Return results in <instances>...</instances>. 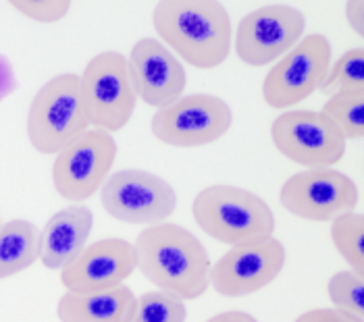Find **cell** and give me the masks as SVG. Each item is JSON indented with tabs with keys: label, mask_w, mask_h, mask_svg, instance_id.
I'll list each match as a JSON object with an SVG mask.
<instances>
[{
	"label": "cell",
	"mask_w": 364,
	"mask_h": 322,
	"mask_svg": "<svg viewBox=\"0 0 364 322\" xmlns=\"http://www.w3.org/2000/svg\"><path fill=\"white\" fill-rule=\"evenodd\" d=\"M138 270L159 287L183 301H194L210 289V256L192 231L175 222L146 227L134 243Z\"/></svg>",
	"instance_id": "6da1fadb"
},
{
	"label": "cell",
	"mask_w": 364,
	"mask_h": 322,
	"mask_svg": "<svg viewBox=\"0 0 364 322\" xmlns=\"http://www.w3.org/2000/svg\"><path fill=\"white\" fill-rule=\"evenodd\" d=\"M163 44L194 69L221 67L233 50L231 17L215 0H163L152 11Z\"/></svg>",
	"instance_id": "7a4b0ae2"
},
{
	"label": "cell",
	"mask_w": 364,
	"mask_h": 322,
	"mask_svg": "<svg viewBox=\"0 0 364 322\" xmlns=\"http://www.w3.org/2000/svg\"><path fill=\"white\" fill-rule=\"evenodd\" d=\"M192 215L202 233L227 245L271 237L275 233L271 206L254 191L240 186L219 183L198 191Z\"/></svg>",
	"instance_id": "3957f363"
},
{
	"label": "cell",
	"mask_w": 364,
	"mask_h": 322,
	"mask_svg": "<svg viewBox=\"0 0 364 322\" xmlns=\"http://www.w3.org/2000/svg\"><path fill=\"white\" fill-rule=\"evenodd\" d=\"M87 129L77 73H58L36 92L28 110V139L38 154L56 156Z\"/></svg>",
	"instance_id": "277c9868"
},
{
	"label": "cell",
	"mask_w": 364,
	"mask_h": 322,
	"mask_svg": "<svg viewBox=\"0 0 364 322\" xmlns=\"http://www.w3.org/2000/svg\"><path fill=\"white\" fill-rule=\"evenodd\" d=\"M80 81L92 129H102L112 135L127 127L136 112L138 98L129 81L127 58L123 54L114 50L94 54L87 60Z\"/></svg>",
	"instance_id": "5b68a950"
},
{
	"label": "cell",
	"mask_w": 364,
	"mask_h": 322,
	"mask_svg": "<svg viewBox=\"0 0 364 322\" xmlns=\"http://www.w3.org/2000/svg\"><path fill=\"white\" fill-rule=\"evenodd\" d=\"M105 213L127 225L152 227L167 222L177 210V193L163 177L141 171L121 168L109 175L100 188Z\"/></svg>",
	"instance_id": "8992f818"
},
{
	"label": "cell",
	"mask_w": 364,
	"mask_h": 322,
	"mask_svg": "<svg viewBox=\"0 0 364 322\" xmlns=\"http://www.w3.org/2000/svg\"><path fill=\"white\" fill-rule=\"evenodd\" d=\"M333 48L327 36H304L269 69L262 81V98L275 110L296 107L321 90L329 73Z\"/></svg>",
	"instance_id": "52a82bcc"
},
{
	"label": "cell",
	"mask_w": 364,
	"mask_h": 322,
	"mask_svg": "<svg viewBox=\"0 0 364 322\" xmlns=\"http://www.w3.org/2000/svg\"><path fill=\"white\" fill-rule=\"evenodd\" d=\"M119 146L114 135L102 129H87L53 162V186L56 193L73 204H84L94 198L109 179Z\"/></svg>",
	"instance_id": "ba28073f"
},
{
	"label": "cell",
	"mask_w": 364,
	"mask_h": 322,
	"mask_svg": "<svg viewBox=\"0 0 364 322\" xmlns=\"http://www.w3.org/2000/svg\"><path fill=\"white\" fill-rule=\"evenodd\" d=\"M233 110L223 98L213 94L181 96L171 107L154 112L152 135L171 148L210 146L231 132Z\"/></svg>",
	"instance_id": "9c48e42d"
},
{
	"label": "cell",
	"mask_w": 364,
	"mask_h": 322,
	"mask_svg": "<svg viewBox=\"0 0 364 322\" xmlns=\"http://www.w3.org/2000/svg\"><path fill=\"white\" fill-rule=\"evenodd\" d=\"M306 36V17L300 9L273 2L254 9L235 29V54L248 67H269Z\"/></svg>",
	"instance_id": "30bf717a"
},
{
	"label": "cell",
	"mask_w": 364,
	"mask_h": 322,
	"mask_svg": "<svg viewBox=\"0 0 364 322\" xmlns=\"http://www.w3.org/2000/svg\"><path fill=\"white\" fill-rule=\"evenodd\" d=\"M271 139L287 161L314 168H333L346 156L348 141L321 110H285L271 125Z\"/></svg>",
	"instance_id": "8fae6325"
},
{
	"label": "cell",
	"mask_w": 364,
	"mask_h": 322,
	"mask_svg": "<svg viewBox=\"0 0 364 322\" xmlns=\"http://www.w3.org/2000/svg\"><path fill=\"white\" fill-rule=\"evenodd\" d=\"M287 262L277 237H254L231 245L210 269V287L223 297H246L267 289Z\"/></svg>",
	"instance_id": "7c38bea8"
},
{
	"label": "cell",
	"mask_w": 364,
	"mask_h": 322,
	"mask_svg": "<svg viewBox=\"0 0 364 322\" xmlns=\"http://www.w3.org/2000/svg\"><path fill=\"white\" fill-rule=\"evenodd\" d=\"M279 202L289 215L325 222L343 213H354L358 204V188L352 177L337 168L302 171L281 186Z\"/></svg>",
	"instance_id": "4fadbf2b"
},
{
	"label": "cell",
	"mask_w": 364,
	"mask_h": 322,
	"mask_svg": "<svg viewBox=\"0 0 364 322\" xmlns=\"http://www.w3.org/2000/svg\"><path fill=\"white\" fill-rule=\"evenodd\" d=\"M138 270L134 243L105 237L90 243L60 270V283L69 294H94L121 287Z\"/></svg>",
	"instance_id": "5bb4252c"
},
{
	"label": "cell",
	"mask_w": 364,
	"mask_h": 322,
	"mask_svg": "<svg viewBox=\"0 0 364 322\" xmlns=\"http://www.w3.org/2000/svg\"><path fill=\"white\" fill-rule=\"evenodd\" d=\"M129 81L136 98L156 110L186 96L188 73L181 60L156 38H141L127 56Z\"/></svg>",
	"instance_id": "9a60e30c"
},
{
	"label": "cell",
	"mask_w": 364,
	"mask_h": 322,
	"mask_svg": "<svg viewBox=\"0 0 364 322\" xmlns=\"http://www.w3.org/2000/svg\"><path fill=\"white\" fill-rule=\"evenodd\" d=\"M94 229V215L85 204H69L53 215L40 231V262L63 270L85 245Z\"/></svg>",
	"instance_id": "2e32d148"
},
{
	"label": "cell",
	"mask_w": 364,
	"mask_h": 322,
	"mask_svg": "<svg viewBox=\"0 0 364 322\" xmlns=\"http://www.w3.org/2000/svg\"><path fill=\"white\" fill-rule=\"evenodd\" d=\"M136 296L121 285L109 291L94 294H65L56 304L60 322H125Z\"/></svg>",
	"instance_id": "e0dca14e"
},
{
	"label": "cell",
	"mask_w": 364,
	"mask_h": 322,
	"mask_svg": "<svg viewBox=\"0 0 364 322\" xmlns=\"http://www.w3.org/2000/svg\"><path fill=\"white\" fill-rule=\"evenodd\" d=\"M40 260V229L26 218L0 225V281L26 272Z\"/></svg>",
	"instance_id": "ac0fdd59"
},
{
	"label": "cell",
	"mask_w": 364,
	"mask_h": 322,
	"mask_svg": "<svg viewBox=\"0 0 364 322\" xmlns=\"http://www.w3.org/2000/svg\"><path fill=\"white\" fill-rule=\"evenodd\" d=\"M329 96H364V48H350L331 63L321 85Z\"/></svg>",
	"instance_id": "d6986e66"
},
{
	"label": "cell",
	"mask_w": 364,
	"mask_h": 322,
	"mask_svg": "<svg viewBox=\"0 0 364 322\" xmlns=\"http://www.w3.org/2000/svg\"><path fill=\"white\" fill-rule=\"evenodd\" d=\"M331 242L350 270L364 274V216L360 213H343L333 218Z\"/></svg>",
	"instance_id": "ffe728a7"
},
{
	"label": "cell",
	"mask_w": 364,
	"mask_h": 322,
	"mask_svg": "<svg viewBox=\"0 0 364 322\" xmlns=\"http://www.w3.org/2000/svg\"><path fill=\"white\" fill-rule=\"evenodd\" d=\"M186 301L167 291H148L136 297L125 322H186Z\"/></svg>",
	"instance_id": "44dd1931"
},
{
	"label": "cell",
	"mask_w": 364,
	"mask_h": 322,
	"mask_svg": "<svg viewBox=\"0 0 364 322\" xmlns=\"http://www.w3.org/2000/svg\"><path fill=\"white\" fill-rule=\"evenodd\" d=\"M327 294L336 310L364 321V274L350 269L337 270L329 279Z\"/></svg>",
	"instance_id": "7402d4cb"
},
{
	"label": "cell",
	"mask_w": 364,
	"mask_h": 322,
	"mask_svg": "<svg viewBox=\"0 0 364 322\" xmlns=\"http://www.w3.org/2000/svg\"><path fill=\"white\" fill-rule=\"evenodd\" d=\"M321 112L336 125L346 141L364 137V96H329Z\"/></svg>",
	"instance_id": "603a6c76"
},
{
	"label": "cell",
	"mask_w": 364,
	"mask_h": 322,
	"mask_svg": "<svg viewBox=\"0 0 364 322\" xmlns=\"http://www.w3.org/2000/svg\"><path fill=\"white\" fill-rule=\"evenodd\" d=\"M11 6L36 23H58L71 13L67 0H13Z\"/></svg>",
	"instance_id": "cb8c5ba5"
},
{
	"label": "cell",
	"mask_w": 364,
	"mask_h": 322,
	"mask_svg": "<svg viewBox=\"0 0 364 322\" xmlns=\"http://www.w3.org/2000/svg\"><path fill=\"white\" fill-rule=\"evenodd\" d=\"M294 322H364L346 314V312H339L336 308H314L309 310L304 314H300Z\"/></svg>",
	"instance_id": "d4e9b609"
},
{
	"label": "cell",
	"mask_w": 364,
	"mask_h": 322,
	"mask_svg": "<svg viewBox=\"0 0 364 322\" xmlns=\"http://www.w3.org/2000/svg\"><path fill=\"white\" fill-rule=\"evenodd\" d=\"M346 19L352 27V31L363 38L364 36V2L363 0H354L346 4Z\"/></svg>",
	"instance_id": "484cf974"
},
{
	"label": "cell",
	"mask_w": 364,
	"mask_h": 322,
	"mask_svg": "<svg viewBox=\"0 0 364 322\" xmlns=\"http://www.w3.org/2000/svg\"><path fill=\"white\" fill-rule=\"evenodd\" d=\"M15 90H17V77L13 73V67L4 56H0V100L13 94Z\"/></svg>",
	"instance_id": "4316f807"
},
{
	"label": "cell",
	"mask_w": 364,
	"mask_h": 322,
	"mask_svg": "<svg viewBox=\"0 0 364 322\" xmlns=\"http://www.w3.org/2000/svg\"><path fill=\"white\" fill-rule=\"evenodd\" d=\"M206 322H258L252 314L242 312V310H229V312H221L213 318H208Z\"/></svg>",
	"instance_id": "83f0119b"
},
{
	"label": "cell",
	"mask_w": 364,
	"mask_h": 322,
	"mask_svg": "<svg viewBox=\"0 0 364 322\" xmlns=\"http://www.w3.org/2000/svg\"><path fill=\"white\" fill-rule=\"evenodd\" d=\"M0 225H2V218H0Z\"/></svg>",
	"instance_id": "f1b7e54d"
}]
</instances>
